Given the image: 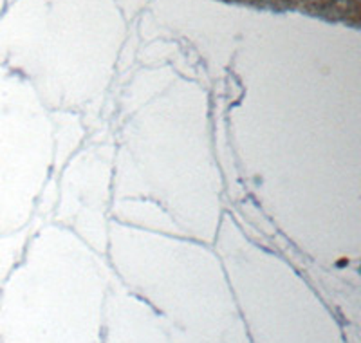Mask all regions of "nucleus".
Returning a JSON list of instances; mask_svg holds the SVG:
<instances>
[]
</instances>
